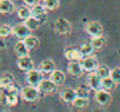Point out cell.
I'll return each mask as SVG.
<instances>
[{
	"mask_svg": "<svg viewBox=\"0 0 120 112\" xmlns=\"http://www.w3.org/2000/svg\"><path fill=\"white\" fill-rule=\"evenodd\" d=\"M21 98L25 101L33 103L37 101L40 98V90L39 87L32 86V85H26L21 89Z\"/></svg>",
	"mask_w": 120,
	"mask_h": 112,
	"instance_id": "6da1fadb",
	"label": "cell"
},
{
	"mask_svg": "<svg viewBox=\"0 0 120 112\" xmlns=\"http://www.w3.org/2000/svg\"><path fill=\"white\" fill-rule=\"evenodd\" d=\"M42 71L39 69V70H35V69H32L31 71L26 72V83L27 85H32V86H35L38 87L40 85V83L42 81Z\"/></svg>",
	"mask_w": 120,
	"mask_h": 112,
	"instance_id": "7a4b0ae2",
	"label": "cell"
},
{
	"mask_svg": "<svg viewBox=\"0 0 120 112\" xmlns=\"http://www.w3.org/2000/svg\"><path fill=\"white\" fill-rule=\"evenodd\" d=\"M81 65H82V69L85 72H95L98 66H99V63L95 57H92V55H86L81 60H80Z\"/></svg>",
	"mask_w": 120,
	"mask_h": 112,
	"instance_id": "3957f363",
	"label": "cell"
},
{
	"mask_svg": "<svg viewBox=\"0 0 120 112\" xmlns=\"http://www.w3.org/2000/svg\"><path fill=\"white\" fill-rule=\"evenodd\" d=\"M54 28H55V32L61 34V35H65V34H68L72 30V25L71 23L65 19V18H58L56 21H55V25H54Z\"/></svg>",
	"mask_w": 120,
	"mask_h": 112,
	"instance_id": "277c9868",
	"label": "cell"
},
{
	"mask_svg": "<svg viewBox=\"0 0 120 112\" xmlns=\"http://www.w3.org/2000/svg\"><path fill=\"white\" fill-rule=\"evenodd\" d=\"M5 90H6V104L8 106H15L19 101V90L13 85Z\"/></svg>",
	"mask_w": 120,
	"mask_h": 112,
	"instance_id": "5b68a950",
	"label": "cell"
},
{
	"mask_svg": "<svg viewBox=\"0 0 120 112\" xmlns=\"http://www.w3.org/2000/svg\"><path fill=\"white\" fill-rule=\"evenodd\" d=\"M94 97H95L97 103H98L99 105H101V106L108 105V104L111 103V99H112L111 93H109L107 90H105V89H99V90H97Z\"/></svg>",
	"mask_w": 120,
	"mask_h": 112,
	"instance_id": "8992f818",
	"label": "cell"
},
{
	"mask_svg": "<svg viewBox=\"0 0 120 112\" xmlns=\"http://www.w3.org/2000/svg\"><path fill=\"white\" fill-rule=\"evenodd\" d=\"M85 31L91 37H98V35L102 34L104 28L99 21H88L85 26Z\"/></svg>",
	"mask_w": 120,
	"mask_h": 112,
	"instance_id": "52a82bcc",
	"label": "cell"
},
{
	"mask_svg": "<svg viewBox=\"0 0 120 112\" xmlns=\"http://www.w3.org/2000/svg\"><path fill=\"white\" fill-rule=\"evenodd\" d=\"M12 34H13L14 37H17L18 39L24 40V39H26L28 35H31V30L25 25V23H24V24H18V25H15V26L13 27Z\"/></svg>",
	"mask_w": 120,
	"mask_h": 112,
	"instance_id": "ba28073f",
	"label": "cell"
},
{
	"mask_svg": "<svg viewBox=\"0 0 120 112\" xmlns=\"http://www.w3.org/2000/svg\"><path fill=\"white\" fill-rule=\"evenodd\" d=\"M65 58L67 60H71V62H79L84 58V54H82L80 48L70 47V48L65 50Z\"/></svg>",
	"mask_w": 120,
	"mask_h": 112,
	"instance_id": "9c48e42d",
	"label": "cell"
},
{
	"mask_svg": "<svg viewBox=\"0 0 120 112\" xmlns=\"http://www.w3.org/2000/svg\"><path fill=\"white\" fill-rule=\"evenodd\" d=\"M56 84L49 78V79H42V81L40 83V85L38 86L40 92L45 93V94H51L53 92H55L56 90Z\"/></svg>",
	"mask_w": 120,
	"mask_h": 112,
	"instance_id": "30bf717a",
	"label": "cell"
},
{
	"mask_svg": "<svg viewBox=\"0 0 120 112\" xmlns=\"http://www.w3.org/2000/svg\"><path fill=\"white\" fill-rule=\"evenodd\" d=\"M17 65L19 67V70L24 71V72H28L32 69H34V63L32 60V58H30L28 55H25V57H20L18 58Z\"/></svg>",
	"mask_w": 120,
	"mask_h": 112,
	"instance_id": "8fae6325",
	"label": "cell"
},
{
	"mask_svg": "<svg viewBox=\"0 0 120 112\" xmlns=\"http://www.w3.org/2000/svg\"><path fill=\"white\" fill-rule=\"evenodd\" d=\"M88 85L94 91L102 89V78L97 72H91V74L88 76Z\"/></svg>",
	"mask_w": 120,
	"mask_h": 112,
	"instance_id": "7c38bea8",
	"label": "cell"
},
{
	"mask_svg": "<svg viewBox=\"0 0 120 112\" xmlns=\"http://www.w3.org/2000/svg\"><path fill=\"white\" fill-rule=\"evenodd\" d=\"M67 72L72 76V77H80L82 73H84V69H82V65L79 62H71L67 66Z\"/></svg>",
	"mask_w": 120,
	"mask_h": 112,
	"instance_id": "4fadbf2b",
	"label": "cell"
},
{
	"mask_svg": "<svg viewBox=\"0 0 120 112\" xmlns=\"http://www.w3.org/2000/svg\"><path fill=\"white\" fill-rule=\"evenodd\" d=\"M30 51H31V50L27 47V45L25 44V41L21 40V39H19V41L14 45V53H15V55H17L18 58L25 57V55H28Z\"/></svg>",
	"mask_w": 120,
	"mask_h": 112,
	"instance_id": "5bb4252c",
	"label": "cell"
},
{
	"mask_svg": "<svg viewBox=\"0 0 120 112\" xmlns=\"http://www.w3.org/2000/svg\"><path fill=\"white\" fill-rule=\"evenodd\" d=\"M60 98H61V100L64 103H73L74 99L77 98V92L74 89H65L61 93H60Z\"/></svg>",
	"mask_w": 120,
	"mask_h": 112,
	"instance_id": "9a60e30c",
	"label": "cell"
},
{
	"mask_svg": "<svg viewBox=\"0 0 120 112\" xmlns=\"http://www.w3.org/2000/svg\"><path fill=\"white\" fill-rule=\"evenodd\" d=\"M46 7L45 5H38L35 4L34 6H32V15H34L35 18H38L40 20V23H42V20L46 18Z\"/></svg>",
	"mask_w": 120,
	"mask_h": 112,
	"instance_id": "2e32d148",
	"label": "cell"
},
{
	"mask_svg": "<svg viewBox=\"0 0 120 112\" xmlns=\"http://www.w3.org/2000/svg\"><path fill=\"white\" fill-rule=\"evenodd\" d=\"M45 74H51L54 70H55V64L52 59H44L40 63V67H39Z\"/></svg>",
	"mask_w": 120,
	"mask_h": 112,
	"instance_id": "e0dca14e",
	"label": "cell"
},
{
	"mask_svg": "<svg viewBox=\"0 0 120 112\" xmlns=\"http://www.w3.org/2000/svg\"><path fill=\"white\" fill-rule=\"evenodd\" d=\"M58 86H60V85H63L64 83H65V79H66V76H65V73L63 72V71H60V70H54L52 73H51V77H49Z\"/></svg>",
	"mask_w": 120,
	"mask_h": 112,
	"instance_id": "ac0fdd59",
	"label": "cell"
},
{
	"mask_svg": "<svg viewBox=\"0 0 120 112\" xmlns=\"http://www.w3.org/2000/svg\"><path fill=\"white\" fill-rule=\"evenodd\" d=\"M14 11V4L11 0H0V12L3 14H11Z\"/></svg>",
	"mask_w": 120,
	"mask_h": 112,
	"instance_id": "d6986e66",
	"label": "cell"
},
{
	"mask_svg": "<svg viewBox=\"0 0 120 112\" xmlns=\"http://www.w3.org/2000/svg\"><path fill=\"white\" fill-rule=\"evenodd\" d=\"M13 81H14L13 74H11V73H4L1 76V79H0V87L5 90V89L12 86L13 85Z\"/></svg>",
	"mask_w": 120,
	"mask_h": 112,
	"instance_id": "ffe728a7",
	"label": "cell"
},
{
	"mask_svg": "<svg viewBox=\"0 0 120 112\" xmlns=\"http://www.w3.org/2000/svg\"><path fill=\"white\" fill-rule=\"evenodd\" d=\"M40 20L38 19V18H35L34 15H31L30 18H27L26 20H25V25L31 30V31H34V30H37L39 26H40Z\"/></svg>",
	"mask_w": 120,
	"mask_h": 112,
	"instance_id": "44dd1931",
	"label": "cell"
},
{
	"mask_svg": "<svg viewBox=\"0 0 120 112\" xmlns=\"http://www.w3.org/2000/svg\"><path fill=\"white\" fill-rule=\"evenodd\" d=\"M91 44L93 45V47H94L95 50H100V48H102V47L105 46L106 40H105V38H104L102 35L92 37V39H91Z\"/></svg>",
	"mask_w": 120,
	"mask_h": 112,
	"instance_id": "7402d4cb",
	"label": "cell"
},
{
	"mask_svg": "<svg viewBox=\"0 0 120 112\" xmlns=\"http://www.w3.org/2000/svg\"><path fill=\"white\" fill-rule=\"evenodd\" d=\"M72 104H73V106H74V107H77V108H85V107H87V106H88L90 100H88V98L77 97Z\"/></svg>",
	"mask_w": 120,
	"mask_h": 112,
	"instance_id": "603a6c76",
	"label": "cell"
},
{
	"mask_svg": "<svg viewBox=\"0 0 120 112\" xmlns=\"http://www.w3.org/2000/svg\"><path fill=\"white\" fill-rule=\"evenodd\" d=\"M111 69L107 66V65H104V64H101V65H99L98 66V69H97V73L104 79V78H106V77H109L111 76Z\"/></svg>",
	"mask_w": 120,
	"mask_h": 112,
	"instance_id": "cb8c5ba5",
	"label": "cell"
},
{
	"mask_svg": "<svg viewBox=\"0 0 120 112\" xmlns=\"http://www.w3.org/2000/svg\"><path fill=\"white\" fill-rule=\"evenodd\" d=\"M32 15V10H30L28 7H26V6H22V7H20L19 10H18V17H19V19H21V20H26L27 18H30Z\"/></svg>",
	"mask_w": 120,
	"mask_h": 112,
	"instance_id": "d4e9b609",
	"label": "cell"
},
{
	"mask_svg": "<svg viewBox=\"0 0 120 112\" xmlns=\"http://www.w3.org/2000/svg\"><path fill=\"white\" fill-rule=\"evenodd\" d=\"M115 85H116V83H115L111 77H106V78L102 79V89H105V90H107V91L114 90V89H115Z\"/></svg>",
	"mask_w": 120,
	"mask_h": 112,
	"instance_id": "484cf974",
	"label": "cell"
},
{
	"mask_svg": "<svg viewBox=\"0 0 120 112\" xmlns=\"http://www.w3.org/2000/svg\"><path fill=\"white\" fill-rule=\"evenodd\" d=\"M80 50H81V52H82V54H84V57H86V55H91V54L95 51V48L93 47V45L91 44V41L82 44V45L80 46Z\"/></svg>",
	"mask_w": 120,
	"mask_h": 112,
	"instance_id": "4316f807",
	"label": "cell"
},
{
	"mask_svg": "<svg viewBox=\"0 0 120 112\" xmlns=\"http://www.w3.org/2000/svg\"><path fill=\"white\" fill-rule=\"evenodd\" d=\"M60 0H44V5L47 11H54L59 7Z\"/></svg>",
	"mask_w": 120,
	"mask_h": 112,
	"instance_id": "83f0119b",
	"label": "cell"
},
{
	"mask_svg": "<svg viewBox=\"0 0 120 112\" xmlns=\"http://www.w3.org/2000/svg\"><path fill=\"white\" fill-rule=\"evenodd\" d=\"M24 41H25V44L27 45V47H28L30 50L35 48V47H37V45H38V42H39L38 38H37V37H34V35H28L26 39H24Z\"/></svg>",
	"mask_w": 120,
	"mask_h": 112,
	"instance_id": "f1b7e54d",
	"label": "cell"
},
{
	"mask_svg": "<svg viewBox=\"0 0 120 112\" xmlns=\"http://www.w3.org/2000/svg\"><path fill=\"white\" fill-rule=\"evenodd\" d=\"M13 32V27H10L8 25H3L0 27V37L1 38H6L10 34H12Z\"/></svg>",
	"mask_w": 120,
	"mask_h": 112,
	"instance_id": "f546056e",
	"label": "cell"
},
{
	"mask_svg": "<svg viewBox=\"0 0 120 112\" xmlns=\"http://www.w3.org/2000/svg\"><path fill=\"white\" fill-rule=\"evenodd\" d=\"M75 92H77V97H82V98H88L90 96V91L86 87H82V86H79L75 89Z\"/></svg>",
	"mask_w": 120,
	"mask_h": 112,
	"instance_id": "4dcf8cb0",
	"label": "cell"
},
{
	"mask_svg": "<svg viewBox=\"0 0 120 112\" xmlns=\"http://www.w3.org/2000/svg\"><path fill=\"white\" fill-rule=\"evenodd\" d=\"M116 84H120V67H114L111 71V76H109Z\"/></svg>",
	"mask_w": 120,
	"mask_h": 112,
	"instance_id": "1f68e13d",
	"label": "cell"
},
{
	"mask_svg": "<svg viewBox=\"0 0 120 112\" xmlns=\"http://www.w3.org/2000/svg\"><path fill=\"white\" fill-rule=\"evenodd\" d=\"M24 4L27 5V6H34L37 3H38V0H22Z\"/></svg>",
	"mask_w": 120,
	"mask_h": 112,
	"instance_id": "d6a6232c",
	"label": "cell"
},
{
	"mask_svg": "<svg viewBox=\"0 0 120 112\" xmlns=\"http://www.w3.org/2000/svg\"><path fill=\"white\" fill-rule=\"evenodd\" d=\"M1 48H3V50L5 48V42H4V40H1Z\"/></svg>",
	"mask_w": 120,
	"mask_h": 112,
	"instance_id": "836d02e7",
	"label": "cell"
}]
</instances>
